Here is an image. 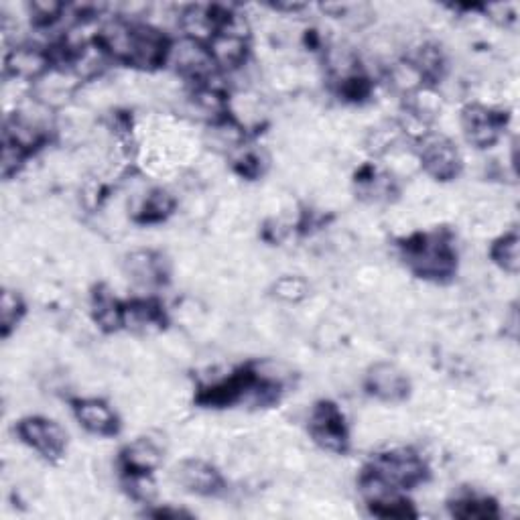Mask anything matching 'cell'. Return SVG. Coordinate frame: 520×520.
<instances>
[{
	"label": "cell",
	"mask_w": 520,
	"mask_h": 520,
	"mask_svg": "<svg viewBox=\"0 0 520 520\" xmlns=\"http://www.w3.org/2000/svg\"><path fill=\"white\" fill-rule=\"evenodd\" d=\"M419 161L425 173L437 181H451L462 173L460 149L443 135H425L419 141Z\"/></svg>",
	"instance_id": "6"
},
{
	"label": "cell",
	"mask_w": 520,
	"mask_h": 520,
	"mask_svg": "<svg viewBox=\"0 0 520 520\" xmlns=\"http://www.w3.org/2000/svg\"><path fill=\"white\" fill-rule=\"evenodd\" d=\"M449 510L455 518H462V520H490L500 516L498 504L492 498L478 496V494H466L451 500Z\"/></svg>",
	"instance_id": "17"
},
{
	"label": "cell",
	"mask_w": 520,
	"mask_h": 520,
	"mask_svg": "<svg viewBox=\"0 0 520 520\" xmlns=\"http://www.w3.org/2000/svg\"><path fill=\"white\" fill-rule=\"evenodd\" d=\"M124 271L135 283L145 287L161 285L169 275L163 254L155 250H133L126 254Z\"/></svg>",
	"instance_id": "12"
},
{
	"label": "cell",
	"mask_w": 520,
	"mask_h": 520,
	"mask_svg": "<svg viewBox=\"0 0 520 520\" xmlns=\"http://www.w3.org/2000/svg\"><path fill=\"white\" fill-rule=\"evenodd\" d=\"M167 63L173 65V70L181 78L195 82V84L212 82L218 72L208 45L187 39V37H181L179 41L171 43Z\"/></svg>",
	"instance_id": "4"
},
{
	"label": "cell",
	"mask_w": 520,
	"mask_h": 520,
	"mask_svg": "<svg viewBox=\"0 0 520 520\" xmlns=\"http://www.w3.org/2000/svg\"><path fill=\"white\" fill-rule=\"evenodd\" d=\"M490 256L494 265H498L508 275H518L520 269V238L516 230L506 232L498 240H494L490 248Z\"/></svg>",
	"instance_id": "20"
},
{
	"label": "cell",
	"mask_w": 520,
	"mask_h": 520,
	"mask_svg": "<svg viewBox=\"0 0 520 520\" xmlns=\"http://www.w3.org/2000/svg\"><path fill=\"white\" fill-rule=\"evenodd\" d=\"M275 297H279L281 301H287V303H299L307 297L309 293V285L305 279L301 277H293V275H287V277H281L275 287Z\"/></svg>",
	"instance_id": "23"
},
{
	"label": "cell",
	"mask_w": 520,
	"mask_h": 520,
	"mask_svg": "<svg viewBox=\"0 0 520 520\" xmlns=\"http://www.w3.org/2000/svg\"><path fill=\"white\" fill-rule=\"evenodd\" d=\"M370 512L374 516L380 518H415L417 510L413 508V504L401 496V492H393V494H386L380 496L376 500L368 502Z\"/></svg>",
	"instance_id": "22"
},
{
	"label": "cell",
	"mask_w": 520,
	"mask_h": 520,
	"mask_svg": "<svg viewBox=\"0 0 520 520\" xmlns=\"http://www.w3.org/2000/svg\"><path fill=\"white\" fill-rule=\"evenodd\" d=\"M94 321L98 328L106 334L118 332L124 328V305L118 303L116 297H112L108 291H98L94 295Z\"/></svg>",
	"instance_id": "18"
},
{
	"label": "cell",
	"mask_w": 520,
	"mask_h": 520,
	"mask_svg": "<svg viewBox=\"0 0 520 520\" xmlns=\"http://www.w3.org/2000/svg\"><path fill=\"white\" fill-rule=\"evenodd\" d=\"M17 433L23 443L41 453L47 462H59L68 449V433L47 417H27L19 421Z\"/></svg>",
	"instance_id": "7"
},
{
	"label": "cell",
	"mask_w": 520,
	"mask_h": 520,
	"mask_svg": "<svg viewBox=\"0 0 520 520\" xmlns=\"http://www.w3.org/2000/svg\"><path fill=\"white\" fill-rule=\"evenodd\" d=\"M364 386L368 395L384 403H401L411 393L409 376L393 362H376L368 368Z\"/></svg>",
	"instance_id": "9"
},
{
	"label": "cell",
	"mask_w": 520,
	"mask_h": 520,
	"mask_svg": "<svg viewBox=\"0 0 520 520\" xmlns=\"http://www.w3.org/2000/svg\"><path fill=\"white\" fill-rule=\"evenodd\" d=\"M63 11H65V7L61 3H55V0H33V3L29 5V13L37 27L53 25L55 21L61 19Z\"/></svg>",
	"instance_id": "24"
},
{
	"label": "cell",
	"mask_w": 520,
	"mask_h": 520,
	"mask_svg": "<svg viewBox=\"0 0 520 520\" xmlns=\"http://www.w3.org/2000/svg\"><path fill=\"white\" fill-rule=\"evenodd\" d=\"M405 265L425 281L443 283L458 271V252L445 230L415 234L401 244Z\"/></svg>",
	"instance_id": "1"
},
{
	"label": "cell",
	"mask_w": 520,
	"mask_h": 520,
	"mask_svg": "<svg viewBox=\"0 0 520 520\" xmlns=\"http://www.w3.org/2000/svg\"><path fill=\"white\" fill-rule=\"evenodd\" d=\"M27 157L29 155L23 149L5 141L3 143V157H0V173H3L5 179H11L13 175H17L23 169Z\"/></svg>",
	"instance_id": "26"
},
{
	"label": "cell",
	"mask_w": 520,
	"mask_h": 520,
	"mask_svg": "<svg viewBox=\"0 0 520 520\" xmlns=\"http://www.w3.org/2000/svg\"><path fill=\"white\" fill-rule=\"evenodd\" d=\"M74 415L86 431L100 435V437H112L120 429L116 413L100 399L74 401Z\"/></svg>",
	"instance_id": "13"
},
{
	"label": "cell",
	"mask_w": 520,
	"mask_h": 520,
	"mask_svg": "<svg viewBox=\"0 0 520 520\" xmlns=\"http://www.w3.org/2000/svg\"><path fill=\"white\" fill-rule=\"evenodd\" d=\"M175 198L167 189H153L149 191L147 198L141 204V210L137 214V222L141 224H159L167 220L175 210Z\"/></svg>",
	"instance_id": "19"
},
{
	"label": "cell",
	"mask_w": 520,
	"mask_h": 520,
	"mask_svg": "<svg viewBox=\"0 0 520 520\" xmlns=\"http://www.w3.org/2000/svg\"><path fill=\"white\" fill-rule=\"evenodd\" d=\"M124 486L128 490V494L133 496L139 502L151 504L157 496V488L155 482L151 478V474H139V476H124Z\"/></svg>",
	"instance_id": "25"
},
{
	"label": "cell",
	"mask_w": 520,
	"mask_h": 520,
	"mask_svg": "<svg viewBox=\"0 0 520 520\" xmlns=\"http://www.w3.org/2000/svg\"><path fill=\"white\" fill-rule=\"evenodd\" d=\"M171 41L165 37V33L153 25H133L130 31L128 49L124 55V61L128 68L137 70H157L161 65H167Z\"/></svg>",
	"instance_id": "3"
},
{
	"label": "cell",
	"mask_w": 520,
	"mask_h": 520,
	"mask_svg": "<svg viewBox=\"0 0 520 520\" xmlns=\"http://www.w3.org/2000/svg\"><path fill=\"white\" fill-rule=\"evenodd\" d=\"M25 311L23 297L17 291L5 289L3 297H0V332H3V338H9L17 330Z\"/></svg>",
	"instance_id": "21"
},
{
	"label": "cell",
	"mask_w": 520,
	"mask_h": 520,
	"mask_svg": "<svg viewBox=\"0 0 520 520\" xmlns=\"http://www.w3.org/2000/svg\"><path fill=\"white\" fill-rule=\"evenodd\" d=\"M165 311L153 299H141L124 305V328L133 332H159L165 328Z\"/></svg>",
	"instance_id": "16"
},
{
	"label": "cell",
	"mask_w": 520,
	"mask_h": 520,
	"mask_svg": "<svg viewBox=\"0 0 520 520\" xmlns=\"http://www.w3.org/2000/svg\"><path fill=\"white\" fill-rule=\"evenodd\" d=\"M208 49L218 70H238L248 59V37L220 31L212 37Z\"/></svg>",
	"instance_id": "15"
},
{
	"label": "cell",
	"mask_w": 520,
	"mask_h": 520,
	"mask_svg": "<svg viewBox=\"0 0 520 520\" xmlns=\"http://www.w3.org/2000/svg\"><path fill=\"white\" fill-rule=\"evenodd\" d=\"M5 72L15 80H41L51 72V53L37 45H19L9 49L5 57Z\"/></svg>",
	"instance_id": "10"
},
{
	"label": "cell",
	"mask_w": 520,
	"mask_h": 520,
	"mask_svg": "<svg viewBox=\"0 0 520 520\" xmlns=\"http://www.w3.org/2000/svg\"><path fill=\"white\" fill-rule=\"evenodd\" d=\"M506 126V116L482 104H470L462 112V128L466 141L476 149L494 147Z\"/></svg>",
	"instance_id": "8"
},
{
	"label": "cell",
	"mask_w": 520,
	"mask_h": 520,
	"mask_svg": "<svg viewBox=\"0 0 520 520\" xmlns=\"http://www.w3.org/2000/svg\"><path fill=\"white\" fill-rule=\"evenodd\" d=\"M175 480L183 490L198 496H216L224 490L222 474L204 460H185L175 468Z\"/></svg>",
	"instance_id": "11"
},
{
	"label": "cell",
	"mask_w": 520,
	"mask_h": 520,
	"mask_svg": "<svg viewBox=\"0 0 520 520\" xmlns=\"http://www.w3.org/2000/svg\"><path fill=\"white\" fill-rule=\"evenodd\" d=\"M362 476L378 482L384 488L403 492L423 484L429 476V470L417 451L399 447L374 455Z\"/></svg>",
	"instance_id": "2"
},
{
	"label": "cell",
	"mask_w": 520,
	"mask_h": 520,
	"mask_svg": "<svg viewBox=\"0 0 520 520\" xmlns=\"http://www.w3.org/2000/svg\"><path fill=\"white\" fill-rule=\"evenodd\" d=\"M309 435L313 441L332 453H346L350 447V435L344 413L336 403L321 401L309 415Z\"/></svg>",
	"instance_id": "5"
},
{
	"label": "cell",
	"mask_w": 520,
	"mask_h": 520,
	"mask_svg": "<svg viewBox=\"0 0 520 520\" xmlns=\"http://www.w3.org/2000/svg\"><path fill=\"white\" fill-rule=\"evenodd\" d=\"M161 462L163 453L151 439H137L120 451V468L124 476L153 474Z\"/></svg>",
	"instance_id": "14"
}]
</instances>
